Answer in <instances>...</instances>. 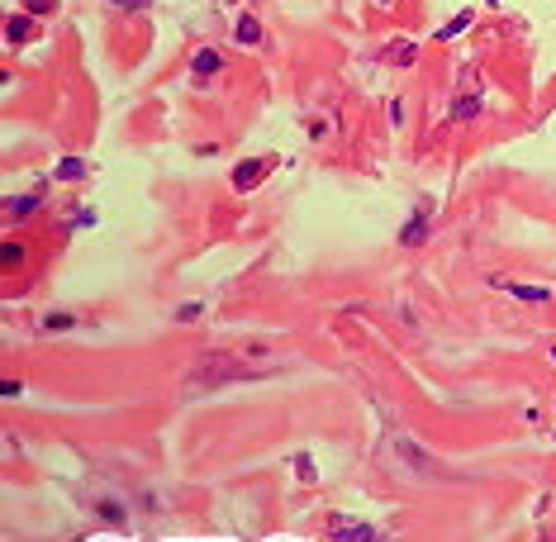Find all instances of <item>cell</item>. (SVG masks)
Returning <instances> with one entry per match:
<instances>
[{"instance_id":"obj_18","label":"cell","mask_w":556,"mask_h":542,"mask_svg":"<svg viewBox=\"0 0 556 542\" xmlns=\"http://www.w3.org/2000/svg\"><path fill=\"white\" fill-rule=\"evenodd\" d=\"M38 200H43V195H24V200H15V205H10V210H15V215H29V210H33V205H38Z\"/></svg>"},{"instance_id":"obj_6","label":"cell","mask_w":556,"mask_h":542,"mask_svg":"<svg viewBox=\"0 0 556 542\" xmlns=\"http://www.w3.org/2000/svg\"><path fill=\"white\" fill-rule=\"evenodd\" d=\"M424 238H428V219H424V215H414V219H409V224H404V233H399V243H404V247H419V243H424Z\"/></svg>"},{"instance_id":"obj_15","label":"cell","mask_w":556,"mask_h":542,"mask_svg":"<svg viewBox=\"0 0 556 542\" xmlns=\"http://www.w3.org/2000/svg\"><path fill=\"white\" fill-rule=\"evenodd\" d=\"M200 314H205V304H195V300H190V304H181V309H176V319H181V324H190V319H200Z\"/></svg>"},{"instance_id":"obj_2","label":"cell","mask_w":556,"mask_h":542,"mask_svg":"<svg viewBox=\"0 0 556 542\" xmlns=\"http://www.w3.org/2000/svg\"><path fill=\"white\" fill-rule=\"evenodd\" d=\"M390 452H395V461H404L414 476H433V481H451V476H456V471H447L442 461H433L424 447L409 442V438H390Z\"/></svg>"},{"instance_id":"obj_16","label":"cell","mask_w":556,"mask_h":542,"mask_svg":"<svg viewBox=\"0 0 556 542\" xmlns=\"http://www.w3.org/2000/svg\"><path fill=\"white\" fill-rule=\"evenodd\" d=\"M24 10H29V15H53L57 0H24Z\"/></svg>"},{"instance_id":"obj_4","label":"cell","mask_w":556,"mask_h":542,"mask_svg":"<svg viewBox=\"0 0 556 542\" xmlns=\"http://www.w3.org/2000/svg\"><path fill=\"white\" fill-rule=\"evenodd\" d=\"M271 167H276L271 157H252V162H238V167H233V190H257V181H262Z\"/></svg>"},{"instance_id":"obj_11","label":"cell","mask_w":556,"mask_h":542,"mask_svg":"<svg viewBox=\"0 0 556 542\" xmlns=\"http://www.w3.org/2000/svg\"><path fill=\"white\" fill-rule=\"evenodd\" d=\"M476 109H480V100H476V95H461V100L451 105V119H471Z\"/></svg>"},{"instance_id":"obj_14","label":"cell","mask_w":556,"mask_h":542,"mask_svg":"<svg viewBox=\"0 0 556 542\" xmlns=\"http://www.w3.org/2000/svg\"><path fill=\"white\" fill-rule=\"evenodd\" d=\"M414 57H419V43H399V48H395V62H399V67H409Z\"/></svg>"},{"instance_id":"obj_20","label":"cell","mask_w":556,"mask_h":542,"mask_svg":"<svg viewBox=\"0 0 556 542\" xmlns=\"http://www.w3.org/2000/svg\"><path fill=\"white\" fill-rule=\"evenodd\" d=\"M114 5H129V10H133V5H148V0H114Z\"/></svg>"},{"instance_id":"obj_1","label":"cell","mask_w":556,"mask_h":542,"mask_svg":"<svg viewBox=\"0 0 556 542\" xmlns=\"http://www.w3.org/2000/svg\"><path fill=\"white\" fill-rule=\"evenodd\" d=\"M242 376H252V371H247V366H238V357H224V353L205 357V362L190 371L195 390H214V385H229V380H242Z\"/></svg>"},{"instance_id":"obj_21","label":"cell","mask_w":556,"mask_h":542,"mask_svg":"<svg viewBox=\"0 0 556 542\" xmlns=\"http://www.w3.org/2000/svg\"><path fill=\"white\" fill-rule=\"evenodd\" d=\"M552 362H556V348H552Z\"/></svg>"},{"instance_id":"obj_17","label":"cell","mask_w":556,"mask_h":542,"mask_svg":"<svg viewBox=\"0 0 556 542\" xmlns=\"http://www.w3.org/2000/svg\"><path fill=\"white\" fill-rule=\"evenodd\" d=\"M100 514H105L109 523H124V509H119V504H114V500H105V504H100Z\"/></svg>"},{"instance_id":"obj_8","label":"cell","mask_w":556,"mask_h":542,"mask_svg":"<svg viewBox=\"0 0 556 542\" xmlns=\"http://www.w3.org/2000/svg\"><path fill=\"white\" fill-rule=\"evenodd\" d=\"M219 67H224V62H219V53H214V48H200V53H195V62H190V72H195V77H214Z\"/></svg>"},{"instance_id":"obj_7","label":"cell","mask_w":556,"mask_h":542,"mask_svg":"<svg viewBox=\"0 0 556 542\" xmlns=\"http://www.w3.org/2000/svg\"><path fill=\"white\" fill-rule=\"evenodd\" d=\"M29 33H33V20H29V15H10V20H5V38H10V43H24Z\"/></svg>"},{"instance_id":"obj_12","label":"cell","mask_w":556,"mask_h":542,"mask_svg":"<svg viewBox=\"0 0 556 542\" xmlns=\"http://www.w3.org/2000/svg\"><path fill=\"white\" fill-rule=\"evenodd\" d=\"M471 24V15H456V20H447V24L438 29V33H433V38H456V33H461V29Z\"/></svg>"},{"instance_id":"obj_9","label":"cell","mask_w":556,"mask_h":542,"mask_svg":"<svg viewBox=\"0 0 556 542\" xmlns=\"http://www.w3.org/2000/svg\"><path fill=\"white\" fill-rule=\"evenodd\" d=\"M233 38H238V43H247V48H252V43H262V24H257V20H252V15H242V20H238V29H233Z\"/></svg>"},{"instance_id":"obj_19","label":"cell","mask_w":556,"mask_h":542,"mask_svg":"<svg viewBox=\"0 0 556 542\" xmlns=\"http://www.w3.org/2000/svg\"><path fill=\"white\" fill-rule=\"evenodd\" d=\"M295 471H300V481H314V461H309V457L295 461Z\"/></svg>"},{"instance_id":"obj_5","label":"cell","mask_w":556,"mask_h":542,"mask_svg":"<svg viewBox=\"0 0 556 542\" xmlns=\"http://www.w3.org/2000/svg\"><path fill=\"white\" fill-rule=\"evenodd\" d=\"M495 286H504L509 295L528 300V304H552V291H547V286H523V281H504V276H495Z\"/></svg>"},{"instance_id":"obj_10","label":"cell","mask_w":556,"mask_h":542,"mask_svg":"<svg viewBox=\"0 0 556 542\" xmlns=\"http://www.w3.org/2000/svg\"><path fill=\"white\" fill-rule=\"evenodd\" d=\"M81 176H86V162H81V157H62V162H57V181H81Z\"/></svg>"},{"instance_id":"obj_3","label":"cell","mask_w":556,"mask_h":542,"mask_svg":"<svg viewBox=\"0 0 556 542\" xmlns=\"http://www.w3.org/2000/svg\"><path fill=\"white\" fill-rule=\"evenodd\" d=\"M328 538L333 542H376L380 533L371 523H352V518H328Z\"/></svg>"},{"instance_id":"obj_13","label":"cell","mask_w":556,"mask_h":542,"mask_svg":"<svg viewBox=\"0 0 556 542\" xmlns=\"http://www.w3.org/2000/svg\"><path fill=\"white\" fill-rule=\"evenodd\" d=\"M0 262H5V267H20V262H24V247H20V243H5V247H0Z\"/></svg>"}]
</instances>
